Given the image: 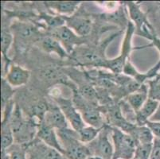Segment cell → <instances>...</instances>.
<instances>
[{
  "instance_id": "6da1fadb",
  "label": "cell",
  "mask_w": 160,
  "mask_h": 159,
  "mask_svg": "<svg viewBox=\"0 0 160 159\" xmlns=\"http://www.w3.org/2000/svg\"><path fill=\"white\" fill-rule=\"evenodd\" d=\"M121 33V31L116 32L99 43L85 44L78 46L70 54L69 61L73 62L76 66L81 68H104L108 59L105 56L106 48Z\"/></svg>"
},
{
  "instance_id": "7a4b0ae2",
  "label": "cell",
  "mask_w": 160,
  "mask_h": 159,
  "mask_svg": "<svg viewBox=\"0 0 160 159\" xmlns=\"http://www.w3.org/2000/svg\"><path fill=\"white\" fill-rule=\"evenodd\" d=\"M14 35V44L16 54L24 55L46 33L38 24L33 22L18 20L11 24Z\"/></svg>"
},
{
  "instance_id": "3957f363",
  "label": "cell",
  "mask_w": 160,
  "mask_h": 159,
  "mask_svg": "<svg viewBox=\"0 0 160 159\" xmlns=\"http://www.w3.org/2000/svg\"><path fill=\"white\" fill-rule=\"evenodd\" d=\"M11 125L14 143L25 146L35 138L39 124L27 117L18 103H15L11 115Z\"/></svg>"
},
{
  "instance_id": "277c9868",
  "label": "cell",
  "mask_w": 160,
  "mask_h": 159,
  "mask_svg": "<svg viewBox=\"0 0 160 159\" xmlns=\"http://www.w3.org/2000/svg\"><path fill=\"white\" fill-rule=\"evenodd\" d=\"M72 91V102L88 126L102 128L108 124L104 106H101L99 103L87 100L79 94L77 88H74Z\"/></svg>"
},
{
  "instance_id": "5b68a950",
  "label": "cell",
  "mask_w": 160,
  "mask_h": 159,
  "mask_svg": "<svg viewBox=\"0 0 160 159\" xmlns=\"http://www.w3.org/2000/svg\"><path fill=\"white\" fill-rule=\"evenodd\" d=\"M56 131L67 159H87L91 156L86 144L79 140L78 131L71 127Z\"/></svg>"
},
{
  "instance_id": "8992f818",
  "label": "cell",
  "mask_w": 160,
  "mask_h": 159,
  "mask_svg": "<svg viewBox=\"0 0 160 159\" xmlns=\"http://www.w3.org/2000/svg\"><path fill=\"white\" fill-rule=\"evenodd\" d=\"M128 10L129 20L135 26V34L151 41L156 35L154 26L148 20V13L141 9V3L133 1L124 2Z\"/></svg>"
},
{
  "instance_id": "52a82bcc",
  "label": "cell",
  "mask_w": 160,
  "mask_h": 159,
  "mask_svg": "<svg viewBox=\"0 0 160 159\" xmlns=\"http://www.w3.org/2000/svg\"><path fill=\"white\" fill-rule=\"evenodd\" d=\"M125 30H125L124 37L122 43L120 55L112 59H107L104 63V68L108 69L112 73H122L125 63L130 59L131 52L134 49H139V47L133 48L132 46V37L136 31V28L133 23L129 21Z\"/></svg>"
},
{
  "instance_id": "ba28073f",
  "label": "cell",
  "mask_w": 160,
  "mask_h": 159,
  "mask_svg": "<svg viewBox=\"0 0 160 159\" xmlns=\"http://www.w3.org/2000/svg\"><path fill=\"white\" fill-rule=\"evenodd\" d=\"M111 138L114 147L112 159H133L139 143L129 134L111 127Z\"/></svg>"
},
{
  "instance_id": "9c48e42d",
  "label": "cell",
  "mask_w": 160,
  "mask_h": 159,
  "mask_svg": "<svg viewBox=\"0 0 160 159\" xmlns=\"http://www.w3.org/2000/svg\"><path fill=\"white\" fill-rule=\"evenodd\" d=\"M49 95L50 100H53L62 111L72 129L79 132L87 126L80 112L76 108L72 98H65L59 93L49 92Z\"/></svg>"
},
{
  "instance_id": "30bf717a",
  "label": "cell",
  "mask_w": 160,
  "mask_h": 159,
  "mask_svg": "<svg viewBox=\"0 0 160 159\" xmlns=\"http://www.w3.org/2000/svg\"><path fill=\"white\" fill-rule=\"evenodd\" d=\"M81 7L72 15L65 16V25L80 37L90 38L95 31V16L81 11Z\"/></svg>"
},
{
  "instance_id": "8fae6325",
  "label": "cell",
  "mask_w": 160,
  "mask_h": 159,
  "mask_svg": "<svg viewBox=\"0 0 160 159\" xmlns=\"http://www.w3.org/2000/svg\"><path fill=\"white\" fill-rule=\"evenodd\" d=\"M111 126L105 125L100 134L90 143L86 144L90 155L101 159H112L114 154L113 143L111 142Z\"/></svg>"
},
{
  "instance_id": "7c38bea8",
  "label": "cell",
  "mask_w": 160,
  "mask_h": 159,
  "mask_svg": "<svg viewBox=\"0 0 160 159\" xmlns=\"http://www.w3.org/2000/svg\"><path fill=\"white\" fill-rule=\"evenodd\" d=\"M46 33L54 37L60 42L69 55L78 46L85 44H91L90 38L80 37L79 35L77 34L66 25L46 32Z\"/></svg>"
},
{
  "instance_id": "4fadbf2b",
  "label": "cell",
  "mask_w": 160,
  "mask_h": 159,
  "mask_svg": "<svg viewBox=\"0 0 160 159\" xmlns=\"http://www.w3.org/2000/svg\"><path fill=\"white\" fill-rule=\"evenodd\" d=\"M24 147L27 151V159H67L64 154L48 147L36 137Z\"/></svg>"
},
{
  "instance_id": "5bb4252c",
  "label": "cell",
  "mask_w": 160,
  "mask_h": 159,
  "mask_svg": "<svg viewBox=\"0 0 160 159\" xmlns=\"http://www.w3.org/2000/svg\"><path fill=\"white\" fill-rule=\"evenodd\" d=\"M9 17L7 14H4L2 17V29H1V53L2 59V77L5 76L10 65L12 63V61L8 57V51L14 42V35L11 30V22Z\"/></svg>"
},
{
  "instance_id": "9a60e30c",
  "label": "cell",
  "mask_w": 160,
  "mask_h": 159,
  "mask_svg": "<svg viewBox=\"0 0 160 159\" xmlns=\"http://www.w3.org/2000/svg\"><path fill=\"white\" fill-rule=\"evenodd\" d=\"M15 102L11 100L2 109V116L1 121V151H6L14 144V138L11 129V118Z\"/></svg>"
},
{
  "instance_id": "2e32d148",
  "label": "cell",
  "mask_w": 160,
  "mask_h": 159,
  "mask_svg": "<svg viewBox=\"0 0 160 159\" xmlns=\"http://www.w3.org/2000/svg\"><path fill=\"white\" fill-rule=\"evenodd\" d=\"M49 107L43 118V122L46 126L58 130L70 127L69 123L65 118L61 108L52 100L49 99Z\"/></svg>"
},
{
  "instance_id": "e0dca14e",
  "label": "cell",
  "mask_w": 160,
  "mask_h": 159,
  "mask_svg": "<svg viewBox=\"0 0 160 159\" xmlns=\"http://www.w3.org/2000/svg\"><path fill=\"white\" fill-rule=\"evenodd\" d=\"M30 77L31 72L30 70L12 62L2 78L5 79L11 87H19L28 84Z\"/></svg>"
},
{
  "instance_id": "ac0fdd59",
  "label": "cell",
  "mask_w": 160,
  "mask_h": 159,
  "mask_svg": "<svg viewBox=\"0 0 160 159\" xmlns=\"http://www.w3.org/2000/svg\"><path fill=\"white\" fill-rule=\"evenodd\" d=\"M38 49L47 54H56L62 60H69L70 55L57 39L48 33H45L35 45Z\"/></svg>"
},
{
  "instance_id": "d6986e66",
  "label": "cell",
  "mask_w": 160,
  "mask_h": 159,
  "mask_svg": "<svg viewBox=\"0 0 160 159\" xmlns=\"http://www.w3.org/2000/svg\"><path fill=\"white\" fill-rule=\"evenodd\" d=\"M36 138L44 142L48 147L55 149L62 154H64V150L62 147L60 140L58 136L56 130L46 126L43 122L38 125ZM65 156V155H64Z\"/></svg>"
},
{
  "instance_id": "ffe728a7",
  "label": "cell",
  "mask_w": 160,
  "mask_h": 159,
  "mask_svg": "<svg viewBox=\"0 0 160 159\" xmlns=\"http://www.w3.org/2000/svg\"><path fill=\"white\" fill-rule=\"evenodd\" d=\"M42 3L49 11L62 16L72 15L82 5V2L78 1H48Z\"/></svg>"
},
{
  "instance_id": "44dd1931",
  "label": "cell",
  "mask_w": 160,
  "mask_h": 159,
  "mask_svg": "<svg viewBox=\"0 0 160 159\" xmlns=\"http://www.w3.org/2000/svg\"><path fill=\"white\" fill-rule=\"evenodd\" d=\"M148 98V85L146 83L142 84L137 91L126 96L124 100L136 113L142 107V105L146 103Z\"/></svg>"
},
{
  "instance_id": "7402d4cb",
  "label": "cell",
  "mask_w": 160,
  "mask_h": 159,
  "mask_svg": "<svg viewBox=\"0 0 160 159\" xmlns=\"http://www.w3.org/2000/svg\"><path fill=\"white\" fill-rule=\"evenodd\" d=\"M159 102L148 98L146 103L136 113V122L138 126H145L158 108Z\"/></svg>"
},
{
  "instance_id": "603a6c76",
  "label": "cell",
  "mask_w": 160,
  "mask_h": 159,
  "mask_svg": "<svg viewBox=\"0 0 160 159\" xmlns=\"http://www.w3.org/2000/svg\"><path fill=\"white\" fill-rule=\"evenodd\" d=\"M132 135L139 144H151L153 143L155 137L148 126H136L133 131Z\"/></svg>"
},
{
  "instance_id": "cb8c5ba5",
  "label": "cell",
  "mask_w": 160,
  "mask_h": 159,
  "mask_svg": "<svg viewBox=\"0 0 160 159\" xmlns=\"http://www.w3.org/2000/svg\"><path fill=\"white\" fill-rule=\"evenodd\" d=\"M102 128H97L87 125L78 132L79 140L84 144L90 143L98 136Z\"/></svg>"
},
{
  "instance_id": "d4e9b609",
  "label": "cell",
  "mask_w": 160,
  "mask_h": 159,
  "mask_svg": "<svg viewBox=\"0 0 160 159\" xmlns=\"http://www.w3.org/2000/svg\"><path fill=\"white\" fill-rule=\"evenodd\" d=\"M14 93H15V90L14 89V87H11L5 79L2 77V81H1V104H2V109L10 101L13 100Z\"/></svg>"
},
{
  "instance_id": "484cf974",
  "label": "cell",
  "mask_w": 160,
  "mask_h": 159,
  "mask_svg": "<svg viewBox=\"0 0 160 159\" xmlns=\"http://www.w3.org/2000/svg\"><path fill=\"white\" fill-rule=\"evenodd\" d=\"M148 85V96L150 99L155 100L160 103V78L157 77L156 78L151 80L147 82Z\"/></svg>"
},
{
  "instance_id": "4316f807",
  "label": "cell",
  "mask_w": 160,
  "mask_h": 159,
  "mask_svg": "<svg viewBox=\"0 0 160 159\" xmlns=\"http://www.w3.org/2000/svg\"><path fill=\"white\" fill-rule=\"evenodd\" d=\"M10 159H27V151L24 146L14 143L7 151Z\"/></svg>"
},
{
  "instance_id": "83f0119b",
  "label": "cell",
  "mask_w": 160,
  "mask_h": 159,
  "mask_svg": "<svg viewBox=\"0 0 160 159\" xmlns=\"http://www.w3.org/2000/svg\"><path fill=\"white\" fill-rule=\"evenodd\" d=\"M152 145L153 143L139 144L136 148L134 159H150Z\"/></svg>"
},
{
  "instance_id": "f1b7e54d",
  "label": "cell",
  "mask_w": 160,
  "mask_h": 159,
  "mask_svg": "<svg viewBox=\"0 0 160 159\" xmlns=\"http://www.w3.org/2000/svg\"><path fill=\"white\" fill-rule=\"evenodd\" d=\"M146 126L149 127L155 138L160 139V122H153V121L148 120L146 123Z\"/></svg>"
},
{
  "instance_id": "f546056e",
  "label": "cell",
  "mask_w": 160,
  "mask_h": 159,
  "mask_svg": "<svg viewBox=\"0 0 160 159\" xmlns=\"http://www.w3.org/2000/svg\"><path fill=\"white\" fill-rule=\"evenodd\" d=\"M150 159H160V139H154Z\"/></svg>"
},
{
  "instance_id": "4dcf8cb0",
  "label": "cell",
  "mask_w": 160,
  "mask_h": 159,
  "mask_svg": "<svg viewBox=\"0 0 160 159\" xmlns=\"http://www.w3.org/2000/svg\"><path fill=\"white\" fill-rule=\"evenodd\" d=\"M150 121H153V122H160V103L158 105V108H157L156 112H155L153 116H151L150 119Z\"/></svg>"
},
{
  "instance_id": "1f68e13d",
  "label": "cell",
  "mask_w": 160,
  "mask_h": 159,
  "mask_svg": "<svg viewBox=\"0 0 160 159\" xmlns=\"http://www.w3.org/2000/svg\"><path fill=\"white\" fill-rule=\"evenodd\" d=\"M1 159H10L9 154L7 151H1Z\"/></svg>"
},
{
  "instance_id": "d6a6232c",
  "label": "cell",
  "mask_w": 160,
  "mask_h": 159,
  "mask_svg": "<svg viewBox=\"0 0 160 159\" xmlns=\"http://www.w3.org/2000/svg\"><path fill=\"white\" fill-rule=\"evenodd\" d=\"M87 159H101V158H100V157H95V156H90V157H88Z\"/></svg>"
},
{
  "instance_id": "836d02e7",
  "label": "cell",
  "mask_w": 160,
  "mask_h": 159,
  "mask_svg": "<svg viewBox=\"0 0 160 159\" xmlns=\"http://www.w3.org/2000/svg\"><path fill=\"white\" fill-rule=\"evenodd\" d=\"M158 10H159V11H160V4H159V5H158Z\"/></svg>"
},
{
  "instance_id": "e575fe53",
  "label": "cell",
  "mask_w": 160,
  "mask_h": 159,
  "mask_svg": "<svg viewBox=\"0 0 160 159\" xmlns=\"http://www.w3.org/2000/svg\"><path fill=\"white\" fill-rule=\"evenodd\" d=\"M158 77H159V78H160V73H159V74H158Z\"/></svg>"
},
{
  "instance_id": "d590c367",
  "label": "cell",
  "mask_w": 160,
  "mask_h": 159,
  "mask_svg": "<svg viewBox=\"0 0 160 159\" xmlns=\"http://www.w3.org/2000/svg\"><path fill=\"white\" fill-rule=\"evenodd\" d=\"M133 159H134V158H133Z\"/></svg>"
}]
</instances>
